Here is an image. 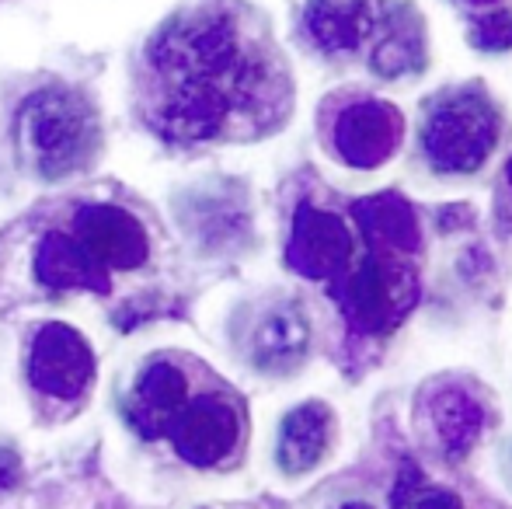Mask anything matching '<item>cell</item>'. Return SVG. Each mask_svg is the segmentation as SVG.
<instances>
[{
    "mask_svg": "<svg viewBox=\"0 0 512 509\" xmlns=\"http://www.w3.org/2000/svg\"><path fill=\"white\" fill-rule=\"evenodd\" d=\"M147 123L168 143L251 140L293 112V77L272 35L234 0L175 14L147 53Z\"/></svg>",
    "mask_w": 512,
    "mask_h": 509,
    "instance_id": "1",
    "label": "cell"
},
{
    "mask_svg": "<svg viewBox=\"0 0 512 509\" xmlns=\"http://www.w3.org/2000/svg\"><path fill=\"white\" fill-rule=\"evenodd\" d=\"M304 28L321 53L349 60L366 49L370 67L384 77H401L425 63L422 18L415 7L387 0H307Z\"/></svg>",
    "mask_w": 512,
    "mask_h": 509,
    "instance_id": "2",
    "label": "cell"
},
{
    "mask_svg": "<svg viewBox=\"0 0 512 509\" xmlns=\"http://www.w3.org/2000/svg\"><path fill=\"white\" fill-rule=\"evenodd\" d=\"M502 109L481 84H457L425 102L418 150L436 175H478L502 143Z\"/></svg>",
    "mask_w": 512,
    "mask_h": 509,
    "instance_id": "3",
    "label": "cell"
},
{
    "mask_svg": "<svg viewBox=\"0 0 512 509\" xmlns=\"http://www.w3.org/2000/svg\"><path fill=\"white\" fill-rule=\"evenodd\" d=\"M14 140L25 168L53 182L81 171L95 157L98 123L77 91L46 88L21 105Z\"/></svg>",
    "mask_w": 512,
    "mask_h": 509,
    "instance_id": "4",
    "label": "cell"
},
{
    "mask_svg": "<svg viewBox=\"0 0 512 509\" xmlns=\"http://www.w3.org/2000/svg\"><path fill=\"white\" fill-rule=\"evenodd\" d=\"M359 231L366 238V255L352 262L335 293L356 332L387 335L408 318L418 300V272L408 262V255L415 252L391 245L366 227Z\"/></svg>",
    "mask_w": 512,
    "mask_h": 509,
    "instance_id": "5",
    "label": "cell"
},
{
    "mask_svg": "<svg viewBox=\"0 0 512 509\" xmlns=\"http://www.w3.org/2000/svg\"><path fill=\"white\" fill-rule=\"evenodd\" d=\"M405 112L363 88H342L321 105V140L338 164L384 168L405 143Z\"/></svg>",
    "mask_w": 512,
    "mask_h": 509,
    "instance_id": "6",
    "label": "cell"
},
{
    "mask_svg": "<svg viewBox=\"0 0 512 509\" xmlns=\"http://www.w3.org/2000/svg\"><path fill=\"white\" fill-rule=\"evenodd\" d=\"M286 262L307 279H342L356 262V234L349 220L304 203L293 217Z\"/></svg>",
    "mask_w": 512,
    "mask_h": 509,
    "instance_id": "7",
    "label": "cell"
},
{
    "mask_svg": "<svg viewBox=\"0 0 512 509\" xmlns=\"http://www.w3.org/2000/svg\"><path fill=\"white\" fill-rule=\"evenodd\" d=\"M168 436L182 461H189L192 468H213L234 454L241 440V415L220 394H203L178 412Z\"/></svg>",
    "mask_w": 512,
    "mask_h": 509,
    "instance_id": "8",
    "label": "cell"
},
{
    "mask_svg": "<svg viewBox=\"0 0 512 509\" xmlns=\"http://www.w3.org/2000/svg\"><path fill=\"white\" fill-rule=\"evenodd\" d=\"M28 381L49 398H81L95 381V353L70 325H46L32 342Z\"/></svg>",
    "mask_w": 512,
    "mask_h": 509,
    "instance_id": "9",
    "label": "cell"
},
{
    "mask_svg": "<svg viewBox=\"0 0 512 509\" xmlns=\"http://www.w3.org/2000/svg\"><path fill=\"white\" fill-rule=\"evenodd\" d=\"M74 238L88 248L105 269H140L150 255L143 224L122 206H84L74 220Z\"/></svg>",
    "mask_w": 512,
    "mask_h": 509,
    "instance_id": "10",
    "label": "cell"
},
{
    "mask_svg": "<svg viewBox=\"0 0 512 509\" xmlns=\"http://www.w3.org/2000/svg\"><path fill=\"white\" fill-rule=\"evenodd\" d=\"M310 346L307 314L297 304H272L248 332V360L262 374H293Z\"/></svg>",
    "mask_w": 512,
    "mask_h": 509,
    "instance_id": "11",
    "label": "cell"
},
{
    "mask_svg": "<svg viewBox=\"0 0 512 509\" xmlns=\"http://www.w3.org/2000/svg\"><path fill=\"white\" fill-rule=\"evenodd\" d=\"M185 405H189V377L175 363L154 360L129 394L126 419L140 436L157 440V436H168L171 422L178 419Z\"/></svg>",
    "mask_w": 512,
    "mask_h": 509,
    "instance_id": "12",
    "label": "cell"
},
{
    "mask_svg": "<svg viewBox=\"0 0 512 509\" xmlns=\"http://www.w3.org/2000/svg\"><path fill=\"white\" fill-rule=\"evenodd\" d=\"M425 419H429V433L439 454L446 461H460L471 454L481 429H485V408L464 387H439L436 394H429Z\"/></svg>",
    "mask_w": 512,
    "mask_h": 509,
    "instance_id": "13",
    "label": "cell"
},
{
    "mask_svg": "<svg viewBox=\"0 0 512 509\" xmlns=\"http://www.w3.org/2000/svg\"><path fill=\"white\" fill-rule=\"evenodd\" d=\"M35 276L49 290H95L108 293V269L74 234H46L35 252Z\"/></svg>",
    "mask_w": 512,
    "mask_h": 509,
    "instance_id": "14",
    "label": "cell"
},
{
    "mask_svg": "<svg viewBox=\"0 0 512 509\" xmlns=\"http://www.w3.org/2000/svg\"><path fill=\"white\" fill-rule=\"evenodd\" d=\"M331 433H335V419H331L328 405L304 401L300 408H293L283 419V429H279V468L286 475H307L310 468H317L324 461V454L331 447Z\"/></svg>",
    "mask_w": 512,
    "mask_h": 509,
    "instance_id": "15",
    "label": "cell"
},
{
    "mask_svg": "<svg viewBox=\"0 0 512 509\" xmlns=\"http://www.w3.org/2000/svg\"><path fill=\"white\" fill-rule=\"evenodd\" d=\"M415 509H460V496L450 489H425L415 496Z\"/></svg>",
    "mask_w": 512,
    "mask_h": 509,
    "instance_id": "16",
    "label": "cell"
},
{
    "mask_svg": "<svg viewBox=\"0 0 512 509\" xmlns=\"http://www.w3.org/2000/svg\"><path fill=\"white\" fill-rule=\"evenodd\" d=\"M18 471H21V464H18V457H14V450L0 447V489H11V485L18 482Z\"/></svg>",
    "mask_w": 512,
    "mask_h": 509,
    "instance_id": "17",
    "label": "cell"
},
{
    "mask_svg": "<svg viewBox=\"0 0 512 509\" xmlns=\"http://www.w3.org/2000/svg\"><path fill=\"white\" fill-rule=\"evenodd\" d=\"M338 509H373V506L370 503H342Z\"/></svg>",
    "mask_w": 512,
    "mask_h": 509,
    "instance_id": "18",
    "label": "cell"
}]
</instances>
